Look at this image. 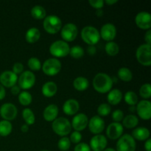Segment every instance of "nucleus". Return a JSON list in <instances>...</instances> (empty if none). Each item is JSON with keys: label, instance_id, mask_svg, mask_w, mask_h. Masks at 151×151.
Listing matches in <instances>:
<instances>
[{"label": "nucleus", "instance_id": "obj_1", "mask_svg": "<svg viewBox=\"0 0 151 151\" xmlns=\"http://www.w3.org/2000/svg\"><path fill=\"white\" fill-rule=\"evenodd\" d=\"M93 86L100 93H107L111 90L113 81L111 77L106 73H98L93 79Z\"/></svg>", "mask_w": 151, "mask_h": 151}, {"label": "nucleus", "instance_id": "obj_2", "mask_svg": "<svg viewBox=\"0 0 151 151\" xmlns=\"http://www.w3.org/2000/svg\"><path fill=\"white\" fill-rule=\"evenodd\" d=\"M53 131L60 137H65L71 132L72 125L69 119L64 117L56 118L52 124Z\"/></svg>", "mask_w": 151, "mask_h": 151}, {"label": "nucleus", "instance_id": "obj_3", "mask_svg": "<svg viewBox=\"0 0 151 151\" xmlns=\"http://www.w3.org/2000/svg\"><path fill=\"white\" fill-rule=\"evenodd\" d=\"M81 37L83 41L88 45H95L100 41V32L92 26L84 27L81 30Z\"/></svg>", "mask_w": 151, "mask_h": 151}, {"label": "nucleus", "instance_id": "obj_4", "mask_svg": "<svg viewBox=\"0 0 151 151\" xmlns=\"http://www.w3.org/2000/svg\"><path fill=\"white\" fill-rule=\"evenodd\" d=\"M43 27L49 33H57L62 28V22L58 16L55 15H50L44 18Z\"/></svg>", "mask_w": 151, "mask_h": 151}, {"label": "nucleus", "instance_id": "obj_5", "mask_svg": "<svg viewBox=\"0 0 151 151\" xmlns=\"http://www.w3.org/2000/svg\"><path fill=\"white\" fill-rule=\"evenodd\" d=\"M137 59L139 63L145 66L151 65V45L143 44L137 48L136 52Z\"/></svg>", "mask_w": 151, "mask_h": 151}, {"label": "nucleus", "instance_id": "obj_6", "mask_svg": "<svg viewBox=\"0 0 151 151\" xmlns=\"http://www.w3.org/2000/svg\"><path fill=\"white\" fill-rule=\"evenodd\" d=\"M69 44L63 40H58L54 41L50 47V52L56 58H62L69 54Z\"/></svg>", "mask_w": 151, "mask_h": 151}, {"label": "nucleus", "instance_id": "obj_7", "mask_svg": "<svg viewBox=\"0 0 151 151\" xmlns=\"http://www.w3.org/2000/svg\"><path fill=\"white\" fill-rule=\"evenodd\" d=\"M41 67L44 74L50 76H53L60 72L61 69V63L58 59L51 58L46 60Z\"/></svg>", "mask_w": 151, "mask_h": 151}, {"label": "nucleus", "instance_id": "obj_8", "mask_svg": "<svg viewBox=\"0 0 151 151\" xmlns=\"http://www.w3.org/2000/svg\"><path fill=\"white\" fill-rule=\"evenodd\" d=\"M116 148V151H135L137 144L132 136L130 134H125L119 138Z\"/></svg>", "mask_w": 151, "mask_h": 151}, {"label": "nucleus", "instance_id": "obj_9", "mask_svg": "<svg viewBox=\"0 0 151 151\" xmlns=\"http://www.w3.org/2000/svg\"><path fill=\"white\" fill-rule=\"evenodd\" d=\"M18 83L20 88L24 90L32 88L35 83V75L31 71H24L18 78Z\"/></svg>", "mask_w": 151, "mask_h": 151}, {"label": "nucleus", "instance_id": "obj_10", "mask_svg": "<svg viewBox=\"0 0 151 151\" xmlns=\"http://www.w3.org/2000/svg\"><path fill=\"white\" fill-rule=\"evenodd\" d=\"M78 34V27L73 23H67L60 29V35L64 41H72Z\"/></svg>", "mask_w": 151, "mask_h": 151}, {"label": "nucleus", "instance_id": "obj_11", "mask_svg": "<svg viewBox=\"0 0 151 151\" xmlns=\"http://www.w3.org/2000/svg\"><path fill=\"white\" fill-rule=\"evenodd\" d=\"M17 114L18 109L13 103H4L0 108V115L4 119V120H13L16 117Z\"/></svg>", "mask_w": 151, "mask_h": 151}, {"label": "nucleus", "instance_id": "obj_12", "mask_svg": "<svg viewBox=\"0 0 151 151\" xmlns=\"http://www.w3.org/2000/svg\"><path fill=\"white\" fill-rule=\"evenodd\" d=\"M137 114L144 120H149L151 116V103L149 100H141L136 106Z\"/></svg>", "mask_w": 151, "mask_h": 151}, {"label": "nucleus", "instance_id": "obj_13", "mask_svg": "<svg viewBox=\"0 0 151 151\" xmlns=\"http://www.w3.org/2000/svg\"><path fill=\"white\" fill-rule=\"evenodd\" d=\"M88 128L90 131L94 134H100L103 132L105 128V121L103 120L101 116L98 115L92 116L88 121Z\"/></svg>", "mask_w": 151, "mask_h": 151}, {"label": "nucleus", "instance_id": "obj_14", "mask_svg": "<svg viewBox=\"0 0 151 151\" xmlns=\"http://www.w3.org/2000/svg\"><path fill=\"white\" fill-rule=\"evenodd\" d=\"M107 144V139L104 135L97 134L90 140L89 147L93 151H103L106 148Z\"/></svg>", "mask_w": 151, "mask_h": 151}, {"label": "nucleus", "instance_id": "obj_15", "mask_svg": "<svg viewBox=\"0 0 151 151\" xmlns=\"http://www.w3.org/2000/svg\"><path fill=\"white\" fill-rule=\"evenodd\" d=\"M100 37L105 41H112L116 35V28L113 24L106 23L102 26L100 32Z\"/></svg>", "mask_w": 151, "mask_h": 151}, {"label": "nucleus", "instance_id": "obj_16", "mask_svg": "<svg viewBox=\"0 0 151 151\" xmlns=\"http://www.w3.org/2000/svg\"><path fill=\"white\" fill-rule=\"evenodd\" d=\"M17 81V75L13 72V71L6 70L0 75V84H1L4 87L11 88L16 85Z\"/></svg>", "mask_w": 151, "mask_h": 151}, {"label": "nucleus", "instance_id": "obj_17", "mask_svg": "<svg viewBox=\"0 0 151 151\" xmlns=\"http://www.w3.org/2000/svg\"><path fill=\"white\" fill-rule=\"evenodd\" d=\"M123 134V126L119 122H112L106 129V135L112 140L120 138Z\"/></svg>", "mask_w": 151, "mask_h": 151}, {"label": "nucleus", "instance_id": "obj_18", "mask_svg": "<svg viewBox=\"0 0 151 151\" xmlns=\"http://www.w3.org/2000/svg\"><path fill=\"white\" fill-rule=\"evenodd\" d=\"M135 22L138 27L142 29H149L151 27V15L148 12H139L136 16Z\"/></svg>", "mask_w": 151, "mask_h": 151}, {"label": "nucleus", "instance_id": "obj_19", "mask_svg": "<svg viewBox=\"0 0 151 151\" xmlns=\"http://www.w3.org/2000/svg\"><path fill=\"white\" fill-rule=\"evenodd\" d=\"M88 123V116L85 114L80 113L75 115L72 121V127L76 131H82L87 127Z\"/></svg>", "mask_w": 151, "mask_h": 151}, {"label": "nucleus", "instance_id": "obj_20", "mask_svg": "<svg viewBox=\"0 0 151 151\" xmlns=\"http://www.w3.org/2000/svg\"><path fill=\"white\" fill-rule=\"evenodd\" d=\"M80 108L79 103L75 99H69L63 106V111L66 114L72 116L78 111Z\"/></svg>", "mask_w": 151, "mask_h": 151}, {"label": "nucleus", "instance_id": "obj_21", "mask_svg": "<svg viewBox=\"0 0 151 151\" xmlns=\"http://www.w3.org/2000/svg\"><path fill=\"white\" fill-rule=\"evenodd\" d=\"M59 109L56 105L50 104L45 108L43 112V116L47 122H53L58 115Z\"/></svg>", "mask_w": 151, "mask_h": 151}, {"label": "nucleus", "instance_id": "obj_22", "mask_svg": "<svg viewBox=\"0 0 151 151\" xmlns=\"http://www.w3.org/2000/svg\"><path fill=\"white\" fill-rule=\"evenodd\" d=\"M132 137L139 141H145L150 137V131L145 127H138L132 131Z\"/></svg>", "mask_w": 151, "mask_h": 151}, {"label": "nucleus", "instance_id": "obj_23", "mask_svg": "<svg viewBox=\"0 0 151 151\" xmlns=\"http://www.w3.org/2000/svg\"><path fill=\"white\" fill-rule=\"evenodd\" d=\"M43 95L47 97H52L57 93V84L53 81H48L43 85L41 88Z\"/></svg>", "mask_w": 151, "mask_h": 151}, {"label": "nucleus", "instance_id": "obj_24", "mask_svg": "<svg viewBox=\"0 0 151 151\" xmlns=\"http://www.w3.org/2000/svg\"><path fill=\"white\" fill-rule=\"evenodd\" d=\"M122 98V93L118 88L111 90L107 95V100L110 105H117L120 103Z\"/></svg>", "mask_w": 151, "mask_h": 151}, {"label": "nucleus", "instance_id": "obj_25", "mask_svg": "<svg viewBox=\"0 0 151 151\" xmlns=\"http://www.w3.org/2000/svg\"><path fill=\"white\" fill-rule=\"evenodd\" d=\"M41 37V32L36 27H31L28 29L25 34V39L28 43H35L39 40Z\"/></svg>", "mask_w": 151, "mask_h": 151}, {"label": "nucleus", "instance_id": "obj_26", "mask_svg": "<svg viewBox=\"0 0 151 151\" xmlns=\"http://www.w3.org/2000/svg\"><path fill=\"white\" fill-rule=\"evenodd\" d=\"M73 86L78 91H85L89 86V82L88 79L84 77H78L73 81Z\"/></svg>", "mask_w": 151, "mask_h": 151}, {"label": "nucleus", "instance_id": "obj_27", "mask_svg": "<svg viewBox=\"0 0 151 151\" xmlns=\"http://www.w3.org/2000/svg\"><path fill=\"white\" fill-rule=\"evenodd\" d=\"M139 119L134 114L127 115L122 119V126H125L127 128H134L138 125Z\"/></svg>", "mask_w": 151, "mask_h": 151}, {"label": "nucleus", "instance_id": "obj_28", "mask_svg": "<svg viewBox=\"0 0 151 151\" xmlns=\"http://www.w3.org/2000/svg\"><path fill=\"white\" fill-rule=\"evenodd\" d=\"M13 130V126L10 121L1 120L0 121V136L1 137H7Z\"/></svg>", "mask_w": 151, "mask_h": 151}, {"label": "nucleus", "instance_id": "obj_29", "mask_svg": "<svg viewBox=\"0 0 151 151\" xmlns=\"http://www.w3.org/2000/svg\"><path fill=\"white\" fill-rule=\"evenodd\" d=\"M22 116L27 125H31L35 123V116L33 111L29 108H26L22 111Z\"/></svg>", "mask_w": 151, "mask_h": 151}, {"label": "nucleus", "instance_id": "obj_30", "mask_svg": "<svg viewBox=\"0 0 151 151\" xmlns=\"http://www.w3.org/2000/svg\"><path fill=\"white\" fill-rule=\"evenodd\" d=\"M31 16L35 19H43L46 17V10L41 5H35L31 9Z\"/></svg>", "mask_w": 151, "mask_h": 151}, {"label": "nucleus", "instance_id": "obj_31", "mask_svg": "<svg viewBox=\"0 0 151 151\" xmlns=\"http://www.w3.org/2000/svg\"><path fill=\"white\" fill-rule=\"evenodd\" d=\"M118 78L125 82H129L132 80L133 74L128 68L122 67L118 70Z\"/></svg>", "mask_w": 151, "mask_h": 151}, {"label": "nucleus", "instance_id": "obj_32", "mask_svg": "<svg viewBox=\"0 0 151 151\" xmlns=\"http://www.w3.org/2000/svg\"><path fill=\"white\" fill-rule=\"evenodd\" d=\"M105 50L109 55L115 56L119 53V47L116 43L114 42V41H109L106 44Z\"/></svg>", "mask_w": 151, "mask_h": 151}, {"label": "nucleus", "instance_id": "obj_33", "mask_svg": "<svg viewBox=\"0 0 151 151\" xmlns=\"http://www.w3.org/2000/svg\"><path fill=\"white\" fill-rule=\"evenodd\" d=\"M32 97L29 91H22V92H20V94H19V103H20L22 106H28V105H29L32 103Z\"/></svg>", "mask_w": 151, "mask_h": 151}, {"label": "nucleus", "instance_id": "obj_34", "mask_svg": "<svg viewBox=\"0 0 151 151\" xmlns=\"http://www.w3.org/2000/svg\"><path fill=\"white\" fill-rule=\"evenodd\" d=\"M125 101L127 104L130 106H135L136 104L138 103V96L135 92L132 91H127L125 94Z\"/></svg>", "mask_w": 151, "mask_h": 151}, {"label": "nucleus", "instance_id": "obj_35", "mask_svg": "<svg viewBox=\"0 0 151 151\" xmlns=\"http://www.w3.org/2000/svg\"><path fill=\"white\" fill-rule=\"evenodd\" d=\"M69 54L72 58L75 59H79L82 58L84 55V50L81 46H74L69 50Z\"/></svg>", "mask_w": 151, "mask_h": 151}, {"label": "nucleus", "instance_id": "obj_36", "mask_svg": "<svg viewBox=\"0 0 151 151\" xmlns=\"http://www.w3.org/2000/svg\"><path fill=\"white\" fill-rule=\"evenodd\" d=\"M27 64L29 69L32 71H35V72L40 70V69L41 68V63L38 58H30L28 60Z\"/></svg>", "mask_w": 151, "mask_h": 151}, {"label": "nucleus", "instance_id": "obj_37", "mask_svg": "<svg viewBox=\"0 0 151 151\" xmlns=\"http://www.w3.org/2000/svg\"><path fill=\"white\" fill-rule=\"evenodd\" d=\"M111 111V108L110 105L108 103H102L97 108V113H98V116H106L110 114Z\"/></svg>", "mask_w": 151, "mask_h": 151}, {"label": "nucleus", "instance_id": "obj_38", "mask_svg": "<svg viewBox=\"0 0 151 151\" xmlns=\"http://www.w3.org/2000/svg\"><path fill=\"white\" fill-rule=\"evenodd\" d=\"M71 146V142L69 138L66 137H63L58 142V147L62 151H67Z\"/></svg>", "mask_w": 151, "mask_h": 151}, {"label": "nucleus", "instance_id": "obj_39", "mask_svg": "<svg viewBox=\"0 0 151 151\" xmlns=\"http://www.w3.org/2000/svg\"><path fill=\"white\" fill-rule=\"evenodd\" d=\"M139 94L145 99H148L151 97V86L150 83H145L141 86L139 89Z\"/></svg>", "mask_w": 151, "mask_h": 151}, {"label": "nucleus", "instance_id": "obj_40", "mask_svg": "<svg viewBox=\"0 0 151 151\" xmlns=\"http://www.w3.org/2000/svg\"><path fill=\"white\" fill-rule=\"evenodd\" d=\"M69 140H70L71 142L74 143V144H78L82 140V134L79 131H74L71 134Z\"/></svg>", "mask_w": 151, "mask_h": 151}, {"label": "nucleus", "instance_id": "obj_41", "mask_svg": "<svg viewBox=\"0 0 151 151\" xmlns=\"http://www.w3.org/2000/svg\"><path fill=\"white\" fill-rule=\"evenodd\" d=\"M124 118V113L122 110L116 109L112 113V119L115 122H119Z\"/></svg>", "mask_w": 151, "mask_h": 151}, {"label": "nucleus", "instance_id": "obj_42", "mask_svg": "<svg viewBox=\"0 0 151 151\" xmlns=\"http://www.w3.org/2000/svg\"><path fill=\"white\" fill-rule=\"evenodd\" d=\"M74 151H91V148L86 143L80 142L75 146Z\"/></svg>", "mask_w": 151, "mask_h": 151}, {"label": "nucleus", "instance_id": "obj_43", "mask_svg": "<svg viewBox=\"0 0 151 151\" xmlns=\"http://www.w3.org/2000/svg\"><path fill=\"white\" fill-rule=\"evenodd\" d=\"M88 3L91 7H94L96 10H98V9H102V7H103L104 1L103 0H89Z\"/></svg>", "mask_w": 151, "mask_h": 151}, {"label": "nucleus", "instance_id": "obj_44", "mask_svg": "<svg viewBox=\"0 0 151 151\" xmlns=\"http://www.w3.org/2000/svg\"><path fill=\"white\" fill-rule=\"evenodd\" d=\"M24 72V65L22 63H14L13 66V72H14L16 75L18 74H22Z\"/></svg>", "mask_w": 151, "mask_h": 151}, {"label": "nucleus", "instance_id": "obj_45", "mask_svg": "<svg viewBox=\"0 0 151 151\" xmlns=\"http://www.w3.org/2000/svg\"><path fill=\"white\" fill-rule=\"evenodd\" d=\"M87 52L89 55H94L97 52V48L94 45H88L87 48Z\"/></svg>", "mask_w": 151, "mask_h": 151}, {"label": "nucleus", "instance_id": "obj_46", "mask_svg": "<svg viewBox=\"0 0 151 151\" xmlns=\"http://www.w3.org/2000/svg\"><path fill=\"white\" fill-rule=\"evenodd\" d=\"M11 93L13 94V95H17V94H19L21 92V88L19 86H13V87H11Z\"/></svg>", "mask_w": 151, "mask_h": 151}, {"label": "nucleus", "instance_id": "obj_47", "mask_svg": "<svg viewBox=\"0 0 151 151\" xmlns=\"http://www.w3.org/2000/svg\"><path fill=\"white\" fill-rule=\"evenodd\" d=\"M145 40L146 41V44H151V30L148 29V30L146 32L145 35Z\"/></svg>", "mask_w": 151, "mask_h": 151}, {"label": "nucleus", "instance_id": "obj_48", "mask_svg": "<svg viewBox=\"0 0 151 151\" xmlns=\"http://www.w3.org/2000/svg\"><path fill=\"white\" fill-rule=\"evenodd\" d=\"M6 91L4 87L1 84H0V100H3L5 97Z\"/></svg>", "mask_w": 151, "mask_h": 151}, {"label": "nucleus", "instance_id": "obj_49", "mask_svg": "<svg viewBox=\"0 0 151 151\" xmlns=\"http://www.w3.org/2000/svg\"><path fill=\"white\" fill-rule=\"evenodd\" d=\"M145 149L146 151H151V139H148L146 140L145 143Z\"/></svg>", "mask_w": 151, "mask_h": 151}, {"label": "nucleus", "instance_id": "obj_50", "mask_svg": "<svg viewBox=\"0 0 151 151\" xmlns=\"http://www.w3.org/2000/svg\"><path fill=\"white\" fill-rule=\"evenodd\" d=\"M28 130H29V125H27V124H24V125H22L21 127V131L24 133L27 132Z\"/></svg>", "mask_w": 151, "mask_h": 151}, {"label": "nucleus", "instance_id": "obj_51", "mask_svg": "<svg viewBox=\"0 0 151 151\" xmlns=\"http://www.w3.org/2000/svg\"><path fill=\"white\" fill-rule=\"evenodd\" d=\"M96 15H97L98 17H102L103 15V11L102 9H98V10H96Z\"/></svg>", "mask_w": 151, "mask_h": 151}, {"label": "nucleus", "instance_id": "obj_52", "mask_svg": "<svg viewBox=\"0 0 151 151\" xmlns=\"http://www.w3.org/2000/svg\"><path fill=\"white\" fill-rule=\"evenodd\" d=\"M117 0H106L105 1V2L106 3V4H109V5H112V4H115V3L117 2Z\"/></svg>", "mask_w": 151, "mask_h": 151}, {"label": "nucleus", "instance_id": "obj_53", "mask_svg": "<svg viewBox=\"0 0 151 151\" xmlns=\"http://www.w3.org/2000/svg\"><path fill=\"white\" fill-rule=\"evenodd\" d=\"M136 106H130V109H129V110H130V111L131 112H134V111H136Z\"/></svg>", "mask_w": 151, "mask_h": 151}, {"label": "nucleus", "instance_id": "obj_54", "mask_svg": "<svg viewBox=\"0 0 151 151\" xmlns=\"http://www.w3.org/2000/svg\"><path fill=\"white\" fill-rule=\"evenodd\" d=\"M103 151H116V150L114 148H112V147H108V148H106Z\"/></svg>", "mask_w": 151, "mask_h": 151}, {"label": "nucleus", "instance_id": "obj_55", "mask_svg": "<svg viewBox=\"0 0 151 151\" xmlns=\"http://www.w3.org/2000/svg\"><path fill=\"white\" fill-rule=\"evenodd\" d=\"M41 151H50V150H41Z\"/></svg>", "mask_w": 151, "mask_h": 151}]
</instances>
